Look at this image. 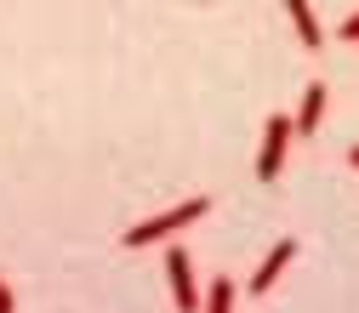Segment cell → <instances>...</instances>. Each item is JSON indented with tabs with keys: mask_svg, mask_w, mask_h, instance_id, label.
Returning a JSON list of instances; mask_svg holds the SVG:
<instances>
[{
	"mask_svg": "<svg viewBox=\"0 0 359 313\" xmlns=\"http://www.w3.org/2000/svg\"><path fill=\"white\" fill-rule=\"evenodd\" d=\"M205 211H211V200H205V194H194V200H183V205H171V211H160V216L137 222V228H126V234H120V245H126V251H143V245H165L171 234H183L189 222H200Z\"/></svg>",
	"mask_w": 359,
	"mask_h": 313,
	"instance_id": "cell-1",
	"label": "cell"
},
{
	"mask_svg": "<svg viewBox=\"0 0 359 313\" xmlns=\"http://www.w3.org/2000/svg\"><path fill=\"white\" fill-rule=\"evenodd\" d=\"M325 103H331V92H325V80H313L308 92H302V109L291 114V125H297V137H313V131H320V120H325Z\"/></svg>",
	"mask_w": 359,
	"mask_h": 313,
	"instance_id": "cell-5",
	"label": "cell"
},
{
	"mask_svg": "<svg viewBox=\"0 0 359 313\" xmlns=\"http://www.w3.org/2000/svg\"><path fill=\"white\" fill-rule=\"evenodd\" d=\"M165 279H171L177 313H200L205 291H200V279H194V262H189V251H183V245H165Z\"/></svg>",
	"mask_w": 359,
	"mask_h": 313,
	"instance_id": "cell-3",
	"label": "cell"
},
{
	"mask_svg": "<svg viewBox=\"0 0 359 313\" xmlns=\"http://www.w3.org/2000/svg\"><path fill=\"white\" fill-rule=\"evenodd\" d=\"M12 307H18V302H12V285L0 279V313H12Z\"/></svg>",
	"mask_w": 359,
	"mask_h": 313,
	"instance_id": "cell-9",
	"label": "cell"
},
{
	"mask_svg": "<svg viewBox=\"0 0 359 313\" xmlns=\"http://www.w3.org/2000/svg\"><path fill=\"white\" fill-rule=\"evenodd\" d=\"M348 160H353V171H359V143H353V148H348Z\"/></svg>",
	"mask_w": 359,
	"mask_h": 313,
	"instance_id": "cell-10",
	"label": "cell"
},
{
	"mask_svg": "<svg viewBox=\"0 0 359 313\" xmlns=\"http://www.w3.org/2000/svg\"><path fill=\"white\" fill-rule=\"evenodd\" d=\"M337 34H342V40H353V46H359V12H353V18H348V23L337 29Z\"/></svg>",
	"mask_w": 359,
	"mask_h": 313,
	"instance_id": "cell-8",
	"label": "cell"
},
{
	"mask_svg": "<svg viewBox=\"0 0 359 313\" xmlns=\"http://www.w3.org/2000/svg\"><path fill=\"white\" fill-rule=\"evenodd\" d=\"M234 285L229 279H211V291H205V302H200V313H234Z\"/></svg>",
	"mask_w": 359,
	"mask_h": 313,
	"instance_id": "cell-7",
	"label": "cell"
},
{
	"mask_svg": "<svg viewBox=\"0 0 359 313\" xmlns=\"http://www.w3.org/2000/svg\"><path fill=\"white\" fill-rule=\"evenodd\" d=\"M291 137H297L291 114H268V125H262V148H257V176H262V183H274V176L285 171V148H291Z\"/></svg>",
	"mask_w": 359,
	"mask_h": 313,
	"instance_id": "cell-2",
	"label": "cell"
},
{
	"mask_svg": "<svg viewBox=\"0 0 359 313\" xmlns=\"http://www.w3.org/2000/svg\"><path fill=\"white\" fill-rule=\"evenodd\" d=\"M291 256H297V239H274V251H268V256L257 262V274H251V296H268V291H274V279L291 267Z\"/></svg>",
	"mask_w": 359,
	"mask_h": 313,
	"instance_id": "cell-4",
	"label": "cell"
},
{
	"mask_svg": "<svg viewBox=\"0 0 359 313\" xmlns=\"http://www.w3.org/2000/svg\"><path fill=\"white\" fill-rule=\"evenodd\" d=\"M280 6L291 12V23H297V40H302L308 52H320V46H325V29H320V18H313V6H308V0H280Z\"/></svg>",
	"mask_w": 359,
	"mask_h": 313,
	"instance_id": "cell-6",
	"label": "cell"
}]
</instances>
